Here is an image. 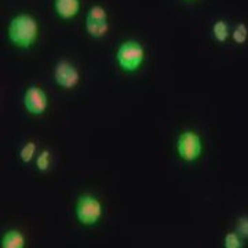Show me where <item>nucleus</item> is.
I'll list each match as a JSON object with an SVG mask.
<instances>
[{"mask_svg": "<svg viewBox=\"0 0 248 248\" xmlns=\"http://www.w3.org/2000/svg\"><path fill=\"white\" fill-rule=\"evenodd\" d=\"M75 214L83 226H94L104 215V205L95 196L81 195L76 203Z\"/></svg>", "mask_w": 248, "mask_h": 248, "instance_id": "nucleus-3", "label": "nucleus"}, {"mask_svg": "<svg viewBox=\"0 0 248 248\" xmlns=\"http://www.w3.org/2000/svg\"><path fill=\"white\" fill-rule=\"evenodd\" d=\"M87 18H93V19H108L107 10L104 9L102 6H93L87 13Z\"/></svg>", "mask_w": 248, "mask_h": 248, "instance_id": "nucleus-15", "label": "nucleus"}, {"mask_svg": "<svg viewBox=\"0 0 248 248\" xmlns=\"http://www.w3.org/2000/svg\"><path fill=\"white\" fill-rule=\"evenodd\" d=\"M86 32L94 39H101L109 32L108 19H93L86 17Z\"/></svg>", "mask_w": 248, "mask_h": 248, "instance_id": "nucleus-8", "label": "nucleus"}, {"mask_svg": "<svg viewBox=\"0 0 248 248\" xmlns=\"http://www.w3.org/2000/svg\"><path fill=\"white\" fill-rule=\"evenodd\" d=\"M203 141L196 131L186 130L179 134L177 140V153L179 159L185 163H193L202 156Z\"/></svg>", "mask_w": 248, "mask_h": 248, "instance_id": "nucleus-4", "label": "nucleus"}, {"mask_svg": "<svg viewBox=\"0 0 248 248\" xmlns=\"http://www.w3.org/2000/svg\"><path fill=\"white\" fill-rule=\"evenodd\" d=\"M54 80L58 87L63 90H73L80 83L79 69L68 60L57 62L54 68Z\"/></svg>", "mask_w": 248, "mask_h": 248, "instance_id": "nucleus-5", "label": "nucleus"}, {"mask_svg": "<svg viewBox=\"0 0 248 248\" xmlns=\"http://www.w3.org/2000/svg\"><path fill=\"white\" fill-rule=\"evenodd\" d=\"M236 229H237V233L241 239H248V217H241L237 221V225H236Z\"/></svg>", "mask_w": 248, "mask_h": 248, "instance_id": "nucleus-16", "label": "nucleus"}, {"mask_svg": "<svg viewBox=\"0 0 248 248\" xmlns=\"http://www.w3.org/2000/svg\"><path fill=\"white\" fill-rule=\"evenodd\" d=\"M9 40L19 48H29L37 40L39 25L31 14H18L10 21L7 28Z\"/></svg>", "mask_w": 248, "mask_h": 248, "instance_id": "nucleus-1", "label": "nucleus"}, {"mask_svg": "<svg viewBox=\"0 0 248 248\" xmlns=\"http://www.w3.org/2000/svg\"><path fill=\"white\" fill-rule=\"evenodd\" d=\"M48 169H50V151L43 149L36 159V170L40 172H46Z\"/></svg>", "mask_w": 248, "mask_h": 248, "instance_id": "nucleus-14", "label": "nucleus"}, {"mask_svg": "<svg viewBox=\"0 0 248 248\" xmlns=\"http://www.w3.org/2000/svg\"><path fill=\"white\" fill-rule=\"evenodd\" d=\"M36 149H37V146H36V143L33 141H28L22 148H21V151H19V160L24 163V164H29L33 157H35L36 155Z\"/></svg>", "mask_w": 248, "mask_h": 248, "instance_id": "nucleus-11", "label": "nucleus"}, {"mask_svg": "<svg viewBox=\"0 0 248 248\" xmlns=\"http://www.w3.org/2000/svg\"><path fill=\"white\" fill-rule=\"evenodd\" d=\"M223 246L225 248H241L243 244V239L239 236L237 232H229L226 233L225 239H223Z\"/></svg>", "mask_w": 248, "mask_h": 248, "instance_id": "nucleus-13", "label": "nucleus"}, {"mask_svg": "<svg viewBox=\"0 0 248 248\" xmlns=\"http://www.w3.org/2000/svg\"><path fill=\"white\" fill-rule=\"evenodd\" d=\"M54 9L62 19H72L80 11V0H54Z\"/></svg>", "mask_w": 248, "mask_h": 248, "instance_id": "nucleus-7", "label": "nucleus"}, {"mask_svg": "<svg viewBox=\"0 0 248 248\" xmlns=\"http://www.w3.org/2000/svg\"><path fill=\"white\" fill-rule=\"evenodd\" d=\"M213 35L215 37V40L219 42V43H223V42L228 40V37H229V27H228V24L223 19H218L214 24Z\"/></svg>", "mask_w": 248, "mask_h": 248, "instance_id": "nucleus-10", "label": "nucleus"}, {"mask_svg": "<svg viewBox=\"0 0 248 248\" xmlns=\"http://www.w3.org/2000/svg\"><path fill=\"white\" fill-rule=\"evenodd\" d=\"M232 37H233V42L236 45H244L248 40V28L244 22H240L237 27L234 28L233 33H232Z\"/></svg>", "mask_w": 248, "mask_h": 248, "instance_id": "nucleus-12", "label": "nucleus"}, {"mask_svg": "<svg viewBox=\"0 0 248 248\" xmlns=\"http://www.w3.org/2000/svg\"><path fill=\"white\" fill-rule=\"evenodd\" d=\"M27 246V239L19 231L6 232L0 241L1 248H24Z\"/></svg>", "mask_w": 248, "mask_h": 248, "instance_id": "nucleus-9", "label": "nucleus"}, {"mask_svg": "<svg viewBox=\"0 0 248 248\" xmlns=\"http://www.w3.org/2000/svg\"><path fill=\"white\" fill-rule=\"evenodd\" d=\"M145 61V48L140 42L127 40L116 50V62L120 69L127 73L138 71Z\"/></svg>", "mask_w": 248, "mask_h": 248, "instance_id": "nucleus-2", "label": "nucleus"}, {"mask_svg": "<svg viewBox=\"0 0 248 248\" xmlns=\"http://www.w3.org/2000/svg\"><path fill=\"white\" fill-rule=\"evenodd\" d=\"M24 107L29 115H45L47 108H48V97L45 93V90L39 86L28 87L24 94Z\"/></svg>", "mask_w": 248, "mask_h": 248, "instance_id": "nucleus-6", "label": "nucleus"}]
</instances>
